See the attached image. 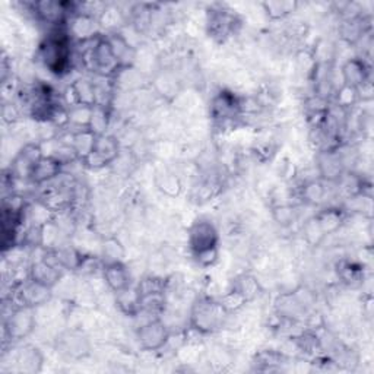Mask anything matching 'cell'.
Instances as JSON below:
<instances>
[{
    "label": "cell",
    "instance_id": "9a60e30c",
    "mask_svg": "<svg viewBox=\"0 0 374 374\" xmlns=\"http://www.w3.org/2000/svg\"><path fill=\"white\" fill-rule=\"evenodd\" d=\"M230 12L231 11L220 9V11H213L211 14L209 26H211V33L213 37L226 39L228 37L231 31H234L237 21H236V16Z\"/></svg>",
    "mask_w": 374,
    "mask_h": 374
},
{
    "label": "cell",
    "instance_id": "ac0fdd59",
    "mask_svg": "<svg viewBox=\"0 0 374 374\" xmlns=\"http://www.w3.org/2000/svg\"><path fill=\"white\" fill-rule=\"evenodd\" d=\"M116 294H117L116 303L124 315L136 316L138 313H141V295H139L138 288L129 287Z\"/></svg>",
    "mask_w": 374,
    "mask_h": 374
},
{
    "label": "cell",
    "instance_id": "52a82bcc",
    "mask_svg": "<svg viewBox=\"0 0 374 374\" xmlns=\"http://www.w3.org/2000/svg\"><path fill=\"white\" fill-rule=\"evenodd\" d=\"M36 325L34 308L31 307H18L12 311V315L5 323V332L9 339L19 340L26 338L33 332Z\"/></svg>",
    "mask_w": 374,
    "mask_h": 374
},
{
    "label": "cell",
    "instance_id": "6da1fadb",
    "mask_svg": "<svg viewBox=\"0 0 374 374\" xmlns=\"http://www.w3.org/2000/svg\"><path fill=\"white\" fill-rule=\"evenodd\" d=\"M40 51L46 68L51 74L64 75L69 72L72 61L69 31H64L59 28L54 29L41 44Z\"/></svg>",
    "mask_w": 374,
    "mask_h": 374
},
{
    "label": "cell",
    "instance_id": "7a4b0ae2",
    "mask_svg": "<svg viewBox=\"0 0 374 374\" xmlns=\"http://www.w3.org/2000/svg\"><path fill=\"white\" fill-rule=\"evenodd\" d=\"M218 233L209 221H198L191 228L189 246L198 263L211 266L218 259Z\"/></svg>",
    "mask_w": 374,
    "mask_h": 374
},
{
    "label": "cell",
    "instance_id": "30bf717a",
    "mask_svg": "<svg viewBox=\"0 0 374 374\" xmlns=\"http://www.w3.org/2000/svg\"><path fill=\"white\" fill-rule=\"evenodd\" d=\"M103 275L107 285L114 291H123L132 287V276L129 269L121 262H108L103 268Z\"/></svg>",
    "mask_w": 374,
    "mask_h": 374
},
{
    "label": "cell",
    "instance_id": "9c48e42d",
    "mask_svg": "<svg viewBox=\"0 0 374 374\" xmlns=\"http://www.w3.org/2000/svg\"><path fill=\"white\" fill-rule=\"evenodd\" d=\"M44 157L40 145H26L14 163V173L21 178H31L34 167Z\"/></svg>",
    "mask_w": 374,
    "mask_h": 374
},
{
    "label": "cell",
    "instance_id": "5b68a950",
    "mask_svg": "<svg viewBox=\"0 0 374 374\" xmlns=\"http://www.w3.org/2000/svg\"><path fill=\"white\" fill-rule=\"evenodd\" d=\"M118 155V142L108 135H97L92 151L82 161L91 168H103L113 163Z\"/></svg>",
    "mask_w": 374,
    "mask_h": 374
},
{
    "label": "cell",
    "instance_id": "7c38bea8",
    "mask_svg": "<svg viewBox=\"0 0 374 374\" xmlns=\"http://www.w3.org/2000/svg\"><path fill=\"white\" fill-rule=\"evenodd\" d=\"M69 92L74 97V106L96 107L98 106L97 86L86 79H78L69 86Z\"/></svg>",
    "mask_w": 374,
    "mask_h": 374
},
{
    "label": "cell",
    "instance_id": "277c9868",
    "mask_svg": "<svg viewBox=\"0 0 374 374\" xmlns=\"http://www.w3.org/2000/svg\"><path fill=\"white\" fill-rule=\"evenodd\" d=\"M228 311L221 301H215L212 298L199 300L192 310V328L201 333H213L223 328Z\"/></svg>",
    "mask_w": 374,
    "mask_h": 374
},
{
    "label": "cell",
    "instance_id": "44dd1931",
    "mask_svg": "<svg viewBox=\"0 0 374 374\" xmlns=\"http://www.w3.org/2000/svg\"><path fill=\"white\" fill-rule=\"evenodd\" d=\"M263 6L272 19H280L290 15L297 5L291 2H272V4H265Z\"/></svg>",
    "mask_w": 374,
    "mask_h": 374
},
{
    "label": "cell",
    "instance_id": "3957f363",
    "mask_svg": "<svg viewBox=\"0 0 374 374\" xmlns=\"http://www.w3.org/2000/svg\"><path fill=\"white\" fill-rule=\"evenodd\" d=\"M82 59L85 68L104 78L113 76L117 74V71L121 69L118 60L113 51L111 43L106 37H101L94 43V46L84 53Z\"/></svg>",
    "mask_w": 374,
    "mask_h": 374
},
{
    "label": "cell",
    "instance_id": "5bb4252c",
    "mask_svg": "<svg viewBox=\"0 0 374 374\" xmlns=\"http://www.w3.org/2000/svg\"><path fill=\"white\" fill-rule=\"evenodd\" d=\"M342 75H344L345 86H351L355 89L364 86L368 82V68L365 66L364 60L353 59L347 61V65L342 69Z\"/></svg>",
    "mask_w": 374,
    "mask_h": 374
},
{
    "label": "cell",
    "instance_id": "8fae6325",
    "mask_svg": "<svg viewBox=\"0 0 374 374\" xmlns=\"http://www.w3.org/2000/svg\"><path fill=\"white\" fill-rule=\"evenodd\" d=\"M241 111V104L231 92H221L212 101V116L216 120H231L238 117Z\"/></svg>",
    "mask_w": 374,
    "mask_h": 374
},
{
    "label": "cell",
    "instance_id": "8992f818",
    "mask_svg": "<svg viewBox=\"0 0 374 374\" xmlns=\"http://www.w3.org/2000/svg\"><path fill=\"white\" fill-rule=\"evenodd\" d=\"M139 344L145 351H158L170 339V332L160 319H153L141 326L138 330Z\"/></svg>",
    "mask_w": 374,
    "mask_h": 374
},
{
    "label": "cell",
    "instance_id": "e0dca14e",
    "mask_svg": "<svg viewBox=\"0 0 374 374\" xmlns=\"http://www.w3.org/2000/svg\"><path fill=\"white\" fill-rule=\"evenodd\" d=\"M34 11L39 15L40 19L44 22L60 25L64 22L65 16L68 15V9L65 4H57V2H39L34 4Z\"/></svg>",
    "mask_w": 374,
    "mask_h": 374
},
{
    "label": "cell",
    "instance_id": "2e32d148",
    "mask_svg": "<svg viewBox=\"0 0 374 374\" xmlns=\"http://www.w3.org/2000/svg\"><path fill=\"white\" fill-rule=\"evenodd\" d=\"M61 164L60 161H57L54 157H43L39 164L34 167L33 174H31V181H34L37 184H43L47 181L54 180L56 177L60 176V170H61Z\"/></svg>",
    "mask_w": 374,
    "mask_h": 374
},
{
    "label": "cell",
    "instance_id": "cb8c5ba5",
    "mask_svg": "<svg viewBox=\"0 0 374 374\" xmlns=\"http://www.w3.org/2000/svg\"><path fill=\"white\" fill-rule=\"evenodd\" d=\"M124 251L121 244L117 240H108L104 244V256H107V263L108 262H120Z\"/></svg>",
    "mask_w": 374,
    "mask_h": 374
},
{
    "label": "cell",
    "instance_id": "4fadbf2b",
    "mask_svg": "<svg viewBox=\"0 0 374 374\" xmlns=\"http://www.w3.org/2000/svg\"><path fill=\"white\" fill-rule=\"evenodd\" d=\"M29 278L36 280V283H39V284H43L49 288H53L59 283V279L61 278V269H59L57 266H54L50 262H47L46 259H43V261L36 262L33 266H31Z\"/></svg>",
    "mask_w": 374,
    "mask_h": 374
},
{
    "label": "cell",
    "instance_id": "7402d4cb",
    "mask_svg": "<svg viewBox=\"0 0 374 374\" xmlns=\"http://www.w3.org/2000/svg\"><path fill=\"white\" fill-rule=\"evenodd\" d=\"M325 195V189L323 186L320 183H316V181H311L308 184L304 186L303 189V198L304 201L310 202V203H316L319 202Z\"/></svg>",
    "mask_w": 374,
    "mask_h": 374
},
{
    "label": "cell",
    "instance_id": "ffe728a7",
    "mask_svg": "<svg viewBox=\"0 0 374 374\" xmlns=\"http://www.w3.org/2000/svg\"><path fill=\"white\" fill-rule=\"evenodd\" d=\"M233 291L238 293L244 300L246 303L247 301H251L253 300L259 293V284H258V280L251 276V275H241L238 276L236 280H234V284H233Z\"/></svg>",
    "mask_w": 374,
    "mask_h": 374
},
{
    "label": "cell",
    "instance_id": "603a6c76",
    "mask_svg": "<svg viewBox=\"0 0 374 374\" xmlns=\"http://www.w3.org/2000/svg\"><path fill=\"white\" fill-rule=\"evenodd\" d=\"M339 273H340V278L344 279L345 283L353 284V283H355V280L361 279L363 271L360 269V266H357L354 263H344V265L340 266Z\"/></svg>",
    "mask_w": 374,
    "mask_h": 374
},
{
    "label": "cell",
    "instance_id": "d6986e66",
    "mask_svg": "<svg viewBox=\"0 0 374 374\" xmlns=\"http://www.w3.org/2000/svg\"><path fill=\"white\" fill-rule=\"evenodd\" d=\"M315 221L323 236L333 233L339 228L342 223V212L340 209H333V208L325 209L318 216H315Z\"/></svg>",
    "mask_w": 374,
    "mask_h": 374
},
{
    "label": "cell",
    "instance_id": "ba28073f",
    "mask_svg": "<svg viewBox=\"0 0 374 374\" xmlns=\"http://www.w3.org/2000/svg\"><path fill=\"white\" fill-rule=\"evenodd\" d=\"M51 298V288L36 283L31 278H28L25 283L19 285L16 290V301L19 307H31L36 308L39 305L46 304Z\"/></svg>",
    "mask_w": 374,
    "mask_h": 374
}]
</instances>
